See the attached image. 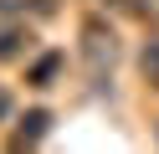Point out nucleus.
<instances>
[{
	"label": "nucleus",
	"mask_w": 159,
	"mask_h": 154,
	"mask_svg": "<svg viewBox=\"0 0 159 154\" xmlns=\"http://www.w3.org/2000/svg\"><path fill=\"white\" fill-rule=\"evenodd\" d=\"M118 5H123L128 16H144V0H118Z\"/></svg>",
	"instance_id": "0eeeda50"
},
{
	"label": "nucleus",
	"mask_w": 159,
	"mask_h": 154,
	"mask_svg": "<svg viewBox=\"0 0 159 154\" xmlns=\"http://www.w3.org/2000/svg\"><path fill=\"white\" fill-rule=\"evenodd\" d=\"M57 72H62V51H41V57L26 67V82H31V87H52Z\"/></svg>",
	"instance_id": "20e7f679"
},
{
	"label": "nucleus",
	"mask_w": 159,
	"mask_h": 154,
	"mask_svg": "<svg viewBox=\"0 0 159 154\" xmlns=\"http://www.w3.org/2000/svg\"><path fill=\"white\" fill-rule=\"evenodd\" d=\"M46 133H52V113H46V108H31L21 123H16V133H11V149H36Z\"/></svg>",
	"instance_id": "f03ea898"
},
{
	"label": "nucleus",
	"mask_w": 159,
	"mask_h": 154,
	"mask_svg": "<svg viewBox=\"0 0 159 154\" xmlns=\"http://www.w3.org/2000/svg\"><path fill=\"white\" fill-rule=\"evenodd\" d=\"M77 51H82L87 77H108L118 62V31L108 26L103 16H82V31H77Z\"/></svg>",
	"instance_id": "f257e3e1"
},
{
	"label": "nucleus",
	"mask_w": 159,
	"mask_h": 154,
	"mask_svg": "<svg viewBox=\"0 0 159 154\" xmlns=\"http://www.w3.org/2000/svg\"><path fill=\"white\" fill-rule=\"evenodd\" d=\"M31 26H26V21H5V26H0V62H21L26 51H31Z\"/></svg>",
	"instance_id": "7ed1b4c3"
},
{
	"label": "nucleus",
	"mask_w": 159,
	"mask_h": 154,
	"mask_svg": "<svg viewBox=\"0 0 159 154\" xmlns=\"http://www.w3.org/2000/svg\"><path fill=\"white\" fill-rule=\"evenodd\" d=\"M5 118H11V92L0 87V123H5Z\"/></svg>",
	"instance_id": "423d86ee"
},
{
	"label": "nucleus",
	"mask_w": 159,
	"mask_h": 154,
	"mask_svg": "<svg viewBox=\"0 0 159 154\" xmlns=\"http://www.w3.org/2000/svg\"><path fill=\"white\" fill-rule=\"evenodd\" d=\"M139 67H144V82L159 92V41H149L144 46V57H139Z\"/></svg>",
	"instance_id": "39448f33"
}]
</instances>
